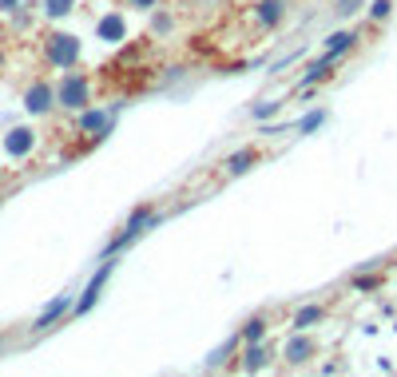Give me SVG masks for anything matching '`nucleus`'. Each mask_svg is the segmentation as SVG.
Wrapping results in <instances>:
<instances>
[{
    "mask_svg": "<svg viewBox=\"0 0 397 377\" xmlns=\"http://www.w3.org/2000/svg\"><path fill=\"white\" fill-rule=\"evenodd\" d=\"M155 222H159V215H155V211H151V206H139V211L131 215V222H127V226H124V235H119V238H115V242H111V246H108V254L124 251L127 242H135V238L143 235V226H155Z\"/></svg>",
    "mask_w": 397,
    "mask_h": 377,
    "instance_id": "nucleus-1",
    "label": "nucleus"
},
{
    "mask_svg": "<svg viewBox=\"0 0 397 377\" xmlns=\"http://www.w3.org/2000/svg\"><path fill=\"white\" fill-rule=\"evenodd\" d=\"M76 56H79V44H76V36H52L48 40V60L52 64H60V68H72L76 64Z\"/></svg>",
    "mask_w": 397,
    "mask_h": 377,
    "instance_id": "nucleus-2",
    "label": "nucleus"
},
{
    "mask_svg": "<svg viewBox=\"0 0 397 377\" xmlns=\"http://www.w3.org/2000/svg\"><path fill=\"white\" fill-rule=\"evenodd\" d=\"M60 104L64 108H84V104H88V79L79 76V72H68V76H64Z\"/></svg>",
    "mask_w": 397,
    "mask_h": 377,
    "instance_id": "nucleus-3",
    "label": "nucleus"
},
{
    "mask_svg": "<svg viewBox=\"0 0 397 377\" xmlns=\"http://www.w3.org/2000/svg\"><path fill=\"white\" fill-rule=\"evenodd\" d=\"M111 267H115V262H104V270H99V274H95L92 282H88V290H84V298H79V314H84V310H92L95 306V298H99V290H104V282H108V274H111Z\"/></svg>",
    "mask_w": 397,
    "mask_h": 377,
    "instance_id": "nucleus-4",
    "label": "nucleus"
},
{
    "mask_svg": "<svg viewBox=\"0 0 397 377\" xmlns=\"http://www.w3.org/2000/svg\"><path fill=\"white\" fill-rule=\"evenodd\" d=\"M4 147H8V155H28L32 151V131L28 127H16L12 135L4 139Z\"/></svg>",
    "mask_w": 397,
    "mask_h": 377,
    "instance_id": "nucleus-5",
    "label": "nucleus"
},
{
    "mask_svg": "<svg viewBox=\"0 0 397 377\" xmlns=\"http://www.w3.org/2000/svg\"><path fill=\"white\" fill-rule=\"evenodd\" d=\"M310 354H314V342H310V338H294V342L286 346V362H290V365H302Z\"/></svg>",
    "mask_w": 397,
    "mask_h": 377,
    "instance_id": "nucleus-6",
    "label": "nucleus"
},
{
    "mask_svg": "<svg viewBox=\"0 0 397 377\" xmlns=\"http://www.w3.org/2000/svg\"><path fill=\"white\" fill-rule=\"evenodd\" d=\"M48 108H52V88H48V84H36L28 92V111L40 115V111H48Z\"/></svg>",
    "mask_w": 397,
    "mask_h": 377,
    "instance_id": "nucleus-7",
    "label": "nucleus"
},
{
    "mask_svg": "<svg viewBox=\"0 0 397 377\" xmlns=\"http://www.w3.org/2000/svg\"><path fill=\"white\" fill-rule=\"evenodd\" d=\"M68 306H72V298H68V294H64V298H56V302H52V306L44 310V314L36 318V330H48V326H52V322H56V318L68 310Z\"/></svg>",
    "mask_w": 397,
    "mask_h": 377,
    "instance_id": "nucleus-8",
    "label": "nucleus"
},
{
    "mask_svg": "<svg viewBox=\"0 0 397 377\" xmlns=\"http://www.w3.org/2000/svg\"><path fill=\"white\" fill-rule=\"evenodd\" d=\"M119 36H124V20H119L115 12H111V16H104V20H99V40H108V44H115Z\"/></svg>",
    "mask_w": 397,
    "mask_h": 377,
    "instance_id": "nucleus-9",
    "label": "nucleus"
},
{
    "mask_svg": "<svg viewBox=\"0 0 397 377\" xmlns=\"http://www.w3.org/2000/svg\"><path fill=\"white\" fill-rule=\"evenodd\" d=\"M258 20H262V24H278V20H282V0H262V4H258Z\"/></svg>",
    "mask_w": 397,
    "mask_h": 377,
    "instance_id": "nucleus-10",
    "label": "nucleus"
},
{
    "mask_svg": "<svg viewBox=\"0 0 397 377\" xmlns=\"http://www.w3.org/2000/svg\"><path fill=\"white\" fill-rule=\"evenodd\" d=\"M354 48V36L349 32H333V36H326V52L330 56H342V52H349Z\"/></svg>",
    "mask_w": 397,
    "mask_h": 377,
    "instance_id": "nucleus-11",
    "label": "nucleus"
},
{
    "mask_svg": "<svg viewBox=\"0 0 397 377\" xmlns=\"http://www.w3.org/2000/svg\"><path fill=\"white\" fill-rule=\"evenodd\" d=\"M108 111H88V115H79V127L84 131H108Z\"/></svg>",
    "mask_w": 397,
    "mask_h": 377,
    "instance_id": "nucleus-12",
    "label": "nucleus"
},
{
    "mask_svg": "<svg viewBox=\"0 0 397 377\" xmlns=\"http://www.w3.org/2000/svg\"><path fill=\"white\" fill-rule=\"evenodd\" d=\"M267 365V349H262V342H251L246 346V362H242V369H262Z\"/></svg>",
    "mask_w": 397,
    "mask_h": 377,
    "instance_id": "nucleus-13",
    "label": "nucleus"
},
{
    "mask_svg": "<svg viewBox=\"0 0 397 377\" xmlns=\"http://www.w3.org/2000/svg\"><path fill=\"white\" fill-rule=\"evenodd\" d=\"M262 338H267V322H262V318L246 322V330H242V342L251 346V342H262Z\"/></svg>",
    "mask_w": 397,
    "mask_h": 377,
    "instance_id": "nucleus-14",
    "label": "nucleus"
},
{
    "mask_svg": "<svg viewBox=\"0 0 397 377\" xmlns=\"http://www.w3.org/2000/svg\"><path fill=\"white\" fill-rule=\"evenodd\" d=\"M251 163H254V151H242V155H231L226 171H231V175H242V171H251Z\"/></svg>",
    "mask_w": 397,
    "mask_h": 377,
    "instance_id": "nucleus-15",
    "label": "nucleus"
},
{
    "mask_svg": "<svg viewBox=\"0 0 397 377\" xmlns=\"http://www.w3.org/2000/svg\"><path fill=\"white\" fill-rule=\"evenodd\" d=\"M318 318H322V310H318V306H306V310H298L294 326H298V330H306V326H314Z\"/></svg>",
    "mask_w": 397,
    "mask_h": 377,
    "instance_id": "nucleus-16",
    "label": "nucleus"
},
{
    "mask_svg": "<svg viewBox=\"0 0 397 377\" xmlns=\"http://www.w3.org/2000/svg\"><path fill=\"white\" fill-rule=\"evenodd\" d=\"M322 124H326V111H314V115H302L298 119V131H318Z\"/></svg>",
    "mask_w": 397,
    "mask_h": 377,
    "instance_id": "nucleus-17",
    "label": "nucleus"
},
{
    "mask_svg": "<svg viewBox=\"0 0 397 377\" xmlns=\"http://www.w3.org/2000/svg\"><path fill=\"white\" fill-rule=\"evenodd\" d=\"M44 12L48 16H68L72 12V0H44Z\"/></svg>",
    "mask_w": 397,
    "mask_h": 377,
    "instance_id": "nucleus-18",
    "label": "nucleus"
},
{
    "mask_svg": "<svg viewBox=\"0 0 397 377\" xmlns=\"http://www.w3.org/2000/svg\"><path fill=\"white\" fill-rule=\"evenodd\" d=\"M231 346H235V342H226L222 349H215V354L206 358V369H211V365H222V362H226V354H231Z\"/></svg>",
    "mask_w": 397,
    "mask_h": 377,
    "instance_id": "nucleus-19",
    "label": "nucleus"
},
{
    "mask_svg": "<svg viewBox=\"0 0 397 377\" xmlns=\"http://www.w3.org/2000/svg\"><path fill=\"white\" fill-rule=\"evenodd\" d=\"M389 8H394L389 0H374V8H369V12H374V20H385V16H389Z\"/></svg>",
    "mask_w": 397,
    "mask_h": 377,
    "instance_id": "nucleus-20",
    "label": "nucleus"
},
{
    "mask_svg": "<svg viewBox=\"0 0 397 377\" xmlns=\"http://www.w3.org/2000/svg\"><path fill=\"white\" fill-rule=\"evenodd\" d=\"M358 4H362V0H338V16H354Z\"/></svg>",
    "mask_w": 397,
    "mask_h": 377,
    "instance_id": "nucleus-21",
    "label": "nucleus"
},
{
    "mask_svg": "<svg viewBox=\"0 0 397 377\" xmlns=\"http://www.w3.org/2000/svg\"><path fill=\"white\" fill-rule=\"evenodd\" d=\"M270 111H278V104H258V108H254V119H267Z\"/></svg>",
    "mask_w": 397,
    "mask_h": 377,
    "instance_id": "nucleus-22",
    "label": "nucleus"
},
{
    "mask_svg": "<svg viewBox=\"0 0 397 377\" xmlns=\"http://www.w3.org/2000/svg\"><path fill=\"white\" fill-rule=\"evenodd\" d=\"M131 4H135V8H151V4H155V0H131Z\"/></svg>",
    "mask_w": 397,
    "mask_h": 377,
    "instance_id": "nucleus-23",
    "label": "nucleus"
},
{
    "mask_svg": "<svg viewBox=\"0 0 397 377\" xmlns=\"http://www.w3.org/2000/svg\"><path fill=\"white\" fill-rule=\"evenodd\" d=\"M12 4H16V0H0V8H12Z\"/></svg>",
    "mask_w": 397,
    "mask_h": 377,
    "instance_id": "nucleus-24",
    "label": "nucleus"
}]
</instances>
